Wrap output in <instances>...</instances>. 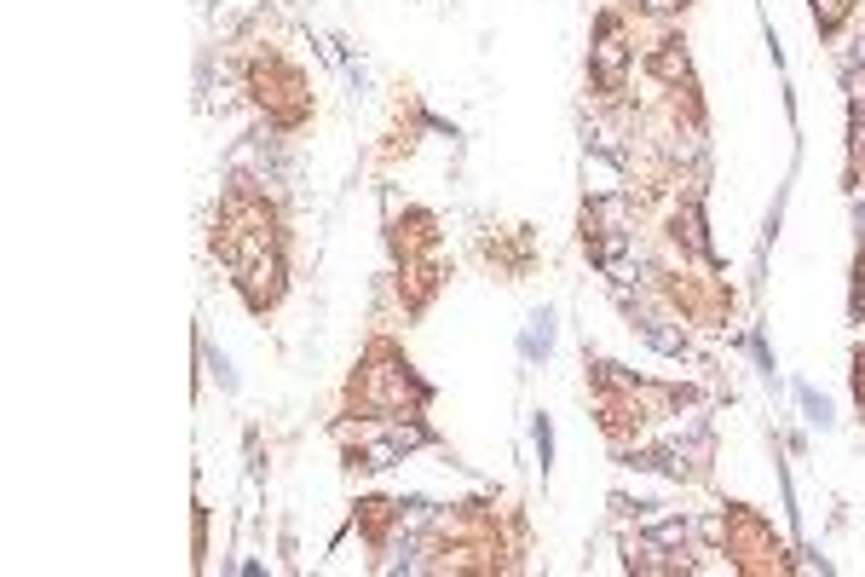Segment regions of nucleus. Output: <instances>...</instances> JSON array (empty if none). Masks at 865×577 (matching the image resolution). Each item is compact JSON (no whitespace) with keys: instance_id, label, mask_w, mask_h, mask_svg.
Here are the masks:
<instances>
[{"instance_id":"nucleus-1","label":"nucleus","mask_w":865,"mask_h":577,"mask_svg":"<svg viewBox=\"0 0 865 577\" xmlns=\"http://www.w3.org/2000/svg\"><path fill=\"white\" fill-rule=\"evenodd\" d=\"M640 329H647V341L658 352H687V335H675V329H663V324H640Z\"/></svg>"}]
</instances>
